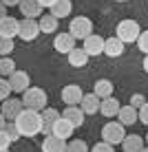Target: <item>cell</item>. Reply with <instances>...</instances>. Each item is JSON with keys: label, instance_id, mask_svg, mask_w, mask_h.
I'll list each match as a JSON object with an SVG mask.
<instances>
[{"label": "cell", "instance_id": "6da1fadb", "mask_svg": "<svg viewBox=\"0 0 148 152\" xmlns=\"http://www.w3.org/2000/svg\"><path fill=\"white\" fill-rule=\"evenodd\" d=\"M13 124L18 128L20 137H35V134H40V128H42V115L40 110L22 108L20 115L13 119Z\"/></svg>", "mask_w": 148, "mask_h": 152}, {"label": "cell", "instance_id": "7a4b0ae2", "mask_svg": "<svg viewBox=\"0 0 148 152\" xmlns=\"http://www.w3.org/2000/svg\"><path fill=\"white\" fill-rule=\"evenodd\" d=\"M22 106L24 108H31V110H42V108L49 104V99H46V93L44 88H38V86H29L27 91L22 93Z\"/></svg>", "mask_w": 148, "mask_h": 152}, {"label": "cell", "instance_id": "3957f363", "mask_svg": "<svg viewBox=\"0 0 148 152\" xmlns=\"http://www.w3.org/2000/svg\"><path fill=\"white\" fill-rule=\"evenodd\" d=\"M91 33H93V22L86 15H75V18L71 20V24H68V35H71L73 40H84Z\"/></svg>", "mask_w": 148, "mask_h": 152}, {"label": "cell", "instance_id": "277c9868", "mask_svg": "<svg viewBox=\"0 0 148 152\" xmlns=\"http://www.w3.org/2000/svg\"><path fill=\"white\" fill-rule=\"evenodd\" d=\"M117 33H115V38H119L124 44H128V42H135L137 40V35H139V22L137 20H130V18H126V20H121V22L117 24Z\"/></svg>", "mask_w": 148, "mask_h": 152}, {"label": "cell", "instance_id": "5b68a950", "mask_svg": "<svg viewBox=\"0 0 148 152\" xmlns=\"http://www.w3.org/2000/svg\"><path fill=\"white\" fill-rule=\"evenodd\" d=\"M124 126L119 121H108L106 126L102 128V141H106L110 145H117L121 143V139H124Z\"/></svg>", "mask_w": 148, "mask_h": 152}, {"label": "cell", "instance_id": "8992f818", "mask_svg": "<svg viewBox=\"0 0 148 152\" xmlns=\"http://www.w3.org/2000/svg\"><path fill=\"white\" fill-rule=\"evenodd\" d=\"M7 82H9V86H11V93H24V91L31 86L29 73H27V71H18V69H15L11 75L7 77Z\"/></svg>", "mask_w": 148, "mask_h": 152}, {"label": "cell", "instance_id": "52a82bcc", "mask_svg": "<svg viewBox=\"0 0 148 152\" xmlns=\"http://www.w3.org/2000/svg\"><path fill=\"white\" fill-rule=\"evenodd\" d=\"M38 33H40V29H38V20L24 18V20H20V22H18V35H20V40L31 42V40L38 38Z\"/></svg>", "mask_w": 148, "mask_h": 152}, {"label": "cell", "instance_id": "ba28073f", "mask_svg": "<svg viewBox=\"0 0 148 152\" xmlns=\"http://www.w3.org/2000/svg\"><path fill=\"white\" fill-rule=\"evenodd\" d=\"M84 42V46H82V51L86 53L88 57H97V55H102V51H104V38L102 35H86V38L82 40Z\"/></svg>", "mask_w": 148, "mask_h": 152}, {"label": "cell", "instance_id": "9c48e42d", "mask_svg": "<svg viewBox=\"0 0 148 152\" xmlns=\"http://www.w3.org/2000/svg\"><path fill=\"white\" fill-rule=\"evenodd\" d=\"M73 130H75V128H73V126L68 124L62 115L55 119L53 124H51V134H53V137H57V139H64V141H68V139L73 137Z\"/></svg>", "mask_w": 148, "mask_h": 152}, {"label": "cell", "instance_id": "30bf717a", "mask_svg": "<svg viewBox=\"0 0 148 152\" xmlns=\"http://www.w3.org/2000/svg\"><path fill=\"white\" fill-rule=\"evenodd\" d=\"M22 108H24V106H22V102H20V99L7 97V99H2V108H0V113H2V117L7 119V121H13V119L20 115Z\"/></svg>", "mask_w": 148, "mask_h": 152}, {"label": "cell", "instance_id": "8fae6325", "mask_svg": "<svg viewBox=\"0 0 148 152\" xmlns=\"http://www.w3.org/2000/svg\"><path fill=\"white\" fill-rule=\"evenodd\" d=\"M82 88L77 86V84H68V86L62 88V102L66 104V106H77L82 99Z\"/></svg>", "mask_w": 148, "mask_h": 152}, {"label": "cell", "instance_id": "7c38bea8", "mask_svg": "<svg viewBox=\"0 0 148 152\" xmlns=\"http://www.w3.org/2000/svg\"><path fill=\"white\" fill-rule=\"evenodd\" d=\"M18 7H20V13H22L24 18L35 20V18H40V15H42V7L38 4V0H20Z\"/></svg>", "mask_w": 148, "mask_h": 152}, {"label": "cell", "instance_id": "4fadbf2b", "mask_svg": "<svg viewBox=\"0 0 148 152\" xmlns=\"http://www.w3.org/2000/svg\"><path fill=\"white\" fill-rule=\"evenodd\" d=\"M0 35L13 40L15 35H18V20L11 18V15H2V18H0Z\"/></svg>", "mask_w": 148, "mask_h": 152}, {"label": "cell", "instance_id": "5bb4252c", "mask_svg": "<svg viewBox=\"0 0 148 152\" xmlns=\"http://www.w3.org/2000/svg\"><path fill=\"white\" fill-rule=\"evenodd\" d=\"M77 106L82 108L84 115H95L97 108H99V97L95 95V93H86V95H82V99H80Z\"/></svg>", "mask_w": 148, "mask_h": 152}, {"label": "cell", "instance_id": "9a60e30c", "mask_svg": "<svg viewBox=\"0 0 148 152\" xmlns=\"http://www.w3.org/2000/svg\"><path fill=\"white\" fill-rule=\"evenodd\" d=\"M62 117H64L73 128H80V126L84 124V117H86V115L82 113L80 106H66V110L62 113Z\"/></svg>", "mask_w": 148, "mask_h": 152}, {"label": "cell", "instance_id": "2e32d148", "mask_svg": "<svg viewBox=\"0 0 148 152\" xmlns=\"http://www.w3.org/2000/svg\"><path fill=\"white\" fill-rule=\"evenodd\" d=\"M124 46H126L124 42L113 35V38L104 40V51H102V53H104V55H108V57H119L121 53H124Z\"/></svg>", "mask_w": 148, "mask_h": 152}, {"label": "cell", "instance_id": "e0dca14e", "mask_svg": "<svg viewBox=\"0 0 148 152\" xmlns=\"http://www.w3.org/2000/svg\"><path fill=\"white\" fill-rule=\"evenodd\" d=\"M119 106H121V104H119L113 95H110V97L99 99V108H97V113H102L104 117H115V115H117V110H119Z\"/></svg>", "mask_w": 148, "mask_h": 152}, {"label": "cell", "instance_id": "ac0fdd59", "mask_svg": "<svg viewBox=\"0 0 148 152\" xmlns=\"http://www.w3.org/2000/svg\"><path fill=\"white\" fill-rule=\"evenodd\" d=\"M117 121L121 124V126H133L135 121H137V108H133L128 104V106H119V110H117Z\"/></svg>", "mask_w": 148, "mask_h": 152}, {"label": "cell", "instance_id": "d6986e66", "mask_svg": "<svg viewBox=\"0 0 148 152\" xmlns=\"http://www.w3.org/2000/svg\"><path fill=\"white\" fill-rule=\"evenodd\" d=\"M49 9H51V15H53V18L62 20V18H68V15H71L73 4H71V0H55Z\"/></svg>", "mask_w": 148, "mask_h": 152}, {"label": "cell", "instance_id": "ffe728a7", "mask_svg": "<svg viewBox=\"0 0 148 152\" xmlns=\"http://www.w3.org/2000/svg\"><path fill=\"white\" fill-rule=\"evenodd\" d=\"M144 148V139L139 134H124L121 139V152H139Z\"/></svg>", "mask_w": 148, "mask_h": 152}, {"label": "cell", "instance_id": "44dd1931", "mask_svg": "<svg viewBox=\"0 0 148 152\" xmlns=\"http://www.w3.org/2000/svg\"><path fill=\"white\" fill-rule=\"evenodd\" d=\"M75 46V40L71 38L68 33H57L55 35V42H53V49L57 51V53H62V55H66L68 51Z\"/></svg>", "mask_w": 148, "mask_h": 152}, {"label": "cell", "instance_id": "7402d4cb", "mask_svg": "<svg viewBox=\"0 0 148 152\" xmlns=\"http://www.w3.org/2000/svg\"><path fill=\"white\" fill-rule=\"evenodd\" d=\"M42 152H66V141L49 134V137H44V141H42Z\"/></svg>", "mask_w": 148, "mask_h": 152}, {"label": "cell", "instance_id": "603a6c76", "mask_svg": "<svg viewBox=\"0 0 148 152\" xmlns=\"http://www.w3.org/2000/svg\"><path fill=\"white\" fill-rule=\"evenodd\" d=\"M66 57H68V64H71L73 69H82V66H86V62H88V55L84 53L82 49H75V46L66 53Z\"/></svg>", "mask_w": 148, "mask_h": 152}, {"label": "cell", "instance_id": "cb8c5ba5", "mask_svg": "<svg viewBox=\"0 0 148 152\" xmlns=\"http://www.w3.org/2000/svg\"><path fill=\"white\" fill-rule=\"evenodd\" d=\"M38 29H40V33H55V29H57V18H53L51 13L40 15Z\"/></svg>", "mask_w": 148, "mask_h": 152}, {"label": "cell", "instance_id": "d4e9b609", "mask_svg": "<svg viewBox=\"0 0 148 152\" xmlns=\"http://www.w3.org/2000/svg\"><path fill=\"white\" fill-rule=\"evenodd\" d=\"M93 93H95L99 99L110 97V95H113V82H108V80H97V82H95V86H93Z\"/></svg>", "mask_w": 148, "mask_h": 152}, {"label": "cell", "instance_id": "484cf974", "mask_svg": "<svg viewBox=\"0 0 148 152\" xmlns=\"http://www.w3.org/2000/svg\"><path fill=\"white\" fill-rule=\"evenodd\" d=\"M15 71V62L9 55H0V77H9Z\"/></svg>", "mask_w": 148, "mask_h": 152}, {"label": "cell", "instance_id": "4316f807", "mask_svg": "<svg viewBox=\"0 0 148 152\" xmlns=\"http://www.w3.org/2000/svg\"><path fill=\"white\" fill-rule=\"evenodd\" d=\"M66 152H88V145L84 139H73L66 141Z\"/></svg>", "mask_w": 148, "mask_h": 152}, {"label": "cell", "instance_id": "83f0119b", "mask_svg": "<svg viewBox=\"0 0 148 152\" xmlns=\"http://www.w3.org/2000/svg\"><path fill=\"white\" fill-rule=\"evenodd\" d=\"M15 49V42L11 38H2L0 35V55H11Z\"/></svg>", "mask_w": 148, "mask_h": 152}, {"label": "cell", "instance_id": "f1b7e54d", "mask_svg": "<svg viewBox=\"0 0 148 152\" xmlns=\"http://www.w3.org/2000/svg\"><path fill=\"white\" fill-rule=\"evenodd\" d=\"M4 132H7V137H9V141H11V143H13V141H18L20 139V132H18V128H15V124L13 121H7V124H4Z\"/></svg>", "mask_w": 148, "mask_h": 152}, {"label": "cell", "instance_id": "f546056e", "mask_svg": "<svg viewBox=\"0 0 148 152\" xmlns=\"http://www.w3.org/2000/svg\"><path fill=\"white\" fill-rule=\"evenodd\" d=\"M137 49H139L141 51V53H146V51H148V31L144 29V31H139V35H137Z\"/></svg>", "mask_w": 148, "mask_h": 152}, {"label": "cell", "instance_id": "4dcf8cb0", "mask_svg": "<svg viewBox=\"0 0 148 152\" xmlns=\"http://www.w3.org/2000/svg\"><path fill=\"white\" fill-rule=\"evenodd\" d=\"M40 115H42V119H44V121H55V119L60 117V113H57L55 108H49V106H44V108H42Z\"/></svg>", "mask_w": 148, "mask_h": 152}, {"label": "cell", "instance_id": "1f68e13d", "mask_svg": "<svg viewBox=\"0 0 148 152\" xmlns=\"http://www.w3.org/2000/svg\"><path fill=\"white\" fill-rule=\"evenodd\" d=\"M7 97H11V86H9L7 77H0V102Z\"/></svg>", "mask_w": 148, "mask_h": 152}, {"label": "cell", "instance_id": "d6a6232c", "mask_svg": "<svg viewBox=\"0 0 148 152\" xmlns=\"http://www.w3.org/2000/svg\"><path fill=\"white\" fill-rule=\"evenodd\" d=\"M137 121H141V124H148V104L144 102V104H141V106L139 108H137Z\"/></svg>", "mask_w": 148, "mask_h": 152}, {"label": "cell", "instance_id": "836d02e7", "mask_svg": "<svg viewBox=\"0 0 148 152\" xmlns=\"http://www.w3.org/2000/svg\"><path fill=\"white\" fill-rule=\"evenodd\" d=\"M88 152H115V148L110 143H106V141H99V143H95Z\"/></svg>", "mask_w": 148, "mask_h": 152}, {"label": "cell", "instance_id": "e575fe53", "mask_svg": "<svg viewBox=\"0 0 148 152\" xmlns=\"http://www.w3.org/2000/svg\"><path fill=\"white\" fill-rule=\"evenodd\" d=\"M144 102H146V97L141 95V93H135V95L130 97V106H133V108H139Z\"/></svg>", "mask_w": 148, "mask_h": 152}, {"label": "cell", "instance_id": "d590c367", "mask_svg": "<svg viewBox=\"0 0 148 152\" xmlns=\"http://www.w3.org/2000/svg\"><path fill=\"white\" fill-rule=\"evenodd\" d=\"M9 145H11V141H9V137H7V132H4V130H0V150L9 148Z\"/></svg>", "mask_w": 148, "mask_h": 152}, {"label": "cell", "instance_id": "8d00e7d4", "mask_svg": "<svg viewBox=\"0 0 148 152\" xmlns=\"http://www.w3.org/2000/svg\"><path fill=\"white\" fill-rule=\"evenodd\" d=\"M53 2H55V0H38V4H40L42 9H49V7H51Z\"/></svg>", "mask_w": 148, "mask_h": 152}, {"label": "cell", "instance_id": "74e56055", "mask_svg": "<svg viewBox=\"0 0 148 152\" xmlns=\"http://www.w3.org/2000/svg\"><path fill=\"white\" fill-rule=\"evenodd\" d=\"M0 2H2L4 7H15V4H18L20 0H0Z\"/></svg>", "mask_w": 148, "mask_h": 152}, {"label": "cell", "instance_id": "f35d334b", "mask_svg": "<svg viewBox=\"0 0 148 152\" xmlns=\"http://www.w3.org/2000/svg\"><path fill=\"white\" fill-rule=\"evenodd\" d=\"M2 15H7V7H4V4L0 2V18H2Z\"/></svg>", "mask_w": 148, "mask_h": 152}, {"label": "cell", "instance_id": "ab89813d", "mask_svg": "<svg viewBox=\"0 0 148 152\" xmlns=\"http://www.w3.org/2000/svg\"><path fill=\"white\" fill-rule=\"evenodd\" d=\"M4 124H7V119H4V117H2V113H0V130L4 128Z\"/></svg>", "mask_w": 148, "mask_h": 152}, {"label": "cell", "instance_id": "60d3db41", "mask_svg": "<svg viewBox=\"0 0 148 152\" xmlns=\"http://www.w3.org/2000/svg\"><path fill=\"white\" fill-rule=\"evenodd\" d=\"M139 152H148V150H146V145H144V148H141V150H139Z\"/></svg>", "mask_w": 148, "mask_h": 152}, {"label": "cell", "instance_id": "b9f144b4", "mask_svg": "<svg viewBox=\"0 0 148 152\" xmlns=\"http://www.w3.org/2000/svg\"><path fill=\"white\" fill-rule=\"evenodd\" d=\"M0 152H9V148H4V150H0Z\"/></svg>", "mask_w": 148, "mask_h": 152}, {"label": "cell", "instance_id": "7bdbcfd3", "mask_svg": "<svg viewBox=\"0 0 148 152\" xmlns=\"http://www.w3.org/2000/svg\"><path fill=\"white\" fill-rule=\"evenodd\" d=\"M115 2H126V0H115Z\"/></svg>", "mask_w": 148, "mask_h": 152}]
</instances>
